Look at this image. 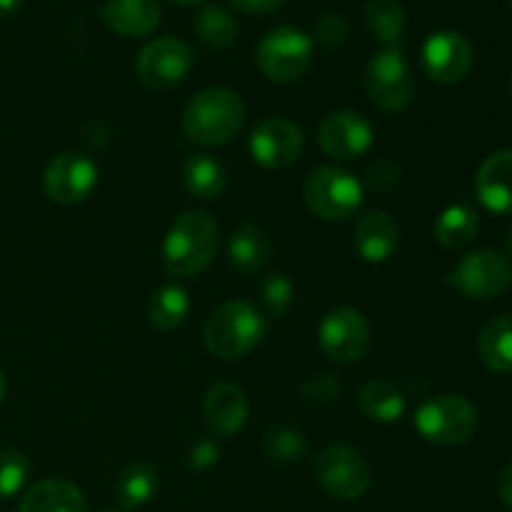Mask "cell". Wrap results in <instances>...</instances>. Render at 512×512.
Masks as SVG:
<instances>
[{"label": "cell", "mask_w": 512, "mask_h": 512, "mask_svg": "<svg viewBox=\"0 0 512 512\" xmlns=\"http://www.w3.org/2000/svg\"><path fill=\"white\" fill-rule=\"evenodd\" d=\"M218 250V223L205 210H185L173 220L163 243L165 270L173 278L200 275Z\"/></svg>", "instance_id": "cell-1"}, {"label": "cell", "mask_w": 512, "mask_h": 512, "mask_svg": "<svg viewBox=\"0 0 512 512\" xmlns=\"http://www.w3.org/2000/svg\"><path fill=\"white\" fill-rule=\"evenodd\" d=\"M245 123V103L230 88H205L185 105L183 130L193 143L218 148L230 143Z\"/></svg>", "instance_id": "cell-2"}, {"label": "cell", "mask_w": 512, "mask_h": 512, "mask_svg": "<svg viewBox=\"0 0 512 512\" xmlns=\"http://www.w3.org/2000/svg\"><path fill=\"white\" fill-rule=\"evenodd\" d=\"M268 333V320L248 300H228L213 310L205 323V348L218 358H240L260 345Z\"/></svg>", "instance_id": "cell-3"}, {"label": "cell", "mask_w": 512, "mask_h": 512, "mask_svg": "<svg viewBox=\"0 0 512 512\" xmlns=\"http://www.w3.org/2000/svg\"><path fill=\"white\" fill-rule=\"evenodd\" d=\"M313 38L295 25H278L263 35L255 50L260 73L273 83H295L313 65Z\"/></svg>", "instance_id": "cell-4"}, {"label": "cell", "mask_w": 512, "mask_h": 512, "mask_svg": "<svg viewBox=\"0 0 512 512\" xmlns=\"http://www.w3.org/2000/svg\"><path fill=\"white\" fill-rule=\"evenodd\" d=\"M420 438L440 448L468 443L478 430V410L463 395H435L415 413Z\"/></svg>", "instance_id": "cell-5"}, {"label": "cell", "mask_w": 512, "mask_h": 512, "mask_svg": "<svg viewBox=\"0 0 512 512\" xmlns=\"http://www.w3.org/2000/svg\"><path fill=\"white\" fill-rule=\"evenodd\" d=\"M445 283L460 295L478 303H490L505 295L512 285V260L493 248H480L460 258Z\"/></svg>", "instance_id": "cell-6"}, {"label": "cell", "mask_w": 512, "mask_h": 512, "mask_svg": "<svg viewBox=\"0 0 512 512\" xmlns=\"http://www.w3.org/2000/svg\"><path fill=\"white\" fill-rule=\"evenodd\" d=\"M363 83L373 105L388 113L405 110L418 93L415 75L400 48H383L375 53L365 65Z\"/></svg>", "instance_id": "cell-7"}, {"label": "cell", "mask_w": 512, "mask_h": 512, "mask_svg": "<svg viewBox=\"0 0 512 512\" xmlns=\"http://www.w3.org/2000/svg\"><path fill=\"white\" fill-rule=\"evenodd\" d=\"M305 203L318 218L340 223L353 218L365 198V188L355 175L340 168H318L305 180Z\"/></svg>", "instance_id": "cell-8"}, {"label": "cell", "mask_w": 512, "mask_h": 512, "mask_svg": "<svg viewBox=\"0 0 512 512\" xmlns=\"http://www.w3.org/2000/svg\"><path fill=\"white\" fill-rule=\"evenodd\" d=\"M315 478L333 498L358 500L368 493L373 473L360 450L350 445H330L315 458Z\"/></svg>", "instance_id": "cell-9"}, {"label": "cell", "mask_w": 512, "mask_h": 512, "mask_svg": "<svg viewBox=\"0 0 512 512\" xmlns=\"http://www.w3.org/2000/svg\"><path fill=\"white\" fill-rule=\"evenodd\" d=\"M195 63V53L185 40L180 38H155L138 53L135 73L138 80L150 90H168L188 78Z\"/></svg>", "instance_id": "cell-10"}, {"label": "cell", "mask_w": 512, "mask_h": 512, "mask_svg": "<svg viewBox=\"0 0 512 512\" xmlns=\"http://www.w3.org/2000/svg\"><path fill=\"white\" fill-rule=\"evenodd\" d=\"M318 340L323 353L335 363H358L370 345V328L363 313L348 305L328 310L318 330Z\"/></svg>", "instance_id": "cell-11"}, {"label": "cell", "mask_w": 512, "mask_h": 512, "mask_svg": "<svg viewBox=\"0 0 512 512\" xmlns=\"http://www.w3.org/2000/svg\"><path fill=\"white\" fill-rule=\"evenodd\" d=\"M318 143L333 160L353 163L370 153L375 143V128L363 113L355 110H335L323 118L318 128Z\"/></svg>", "instance_id": "cell-12"}, {"label": "cell", "mask_w": 512, "mask_h": 512, "mask_svg": "<svg viewBox=\"0 0 512 512\" xmlns=\"http://www.w3.org/2000/svg\"><path fill=\"white\" fill-rule=\"evenodd\" d=\"M43 188L53 203L78 205L98 188V165L83 153H60L48 163Z\"/></svg>", "instance_id": "cell-13"}, {"label": "cell", "mask_w": 512, "mask_h": 512, "mask_svg": "<svg viewBox=\"0 0 512 512\" xmlns=\"http://www.w3.org/2000/svg\"><path fill=\"white\" fill-rule=\"evenodd\" d=\"M473 45L458 30L433 33L423 45V70L430 80L443 85L460 83L473 68Z\"/></svg>", "instance_id": "cell-14"}, {"label": "cell", "mask_w": 512, "mask_h": 512, "mask_svg": "<svg viewBox=\"0 0 512 512\" xmlns=\"http://www.w3.org/2000/svg\"><path fill=\"white\" fill-rule=\"evenodd\" d=\"M303 148V130L285 118H265L250 135V155L255 163L270 170H283L298 163Z\"/></svg>", "instance_id": "cell-15"}, {"label": "cell", "mask_w": 512, "mask_h": 512, "mask_svg": "<svg viewBox=\"0 0 512 512\" xmlns=\"http://www.w3.org/2000/svg\"><path fill=\"white\" fill-rule=\"evenodd\" d=\"M355 250L365 263H385L395 255L400 245V225L385 210H373L355 223Z\"/></svg>", "instance_id": "cell-16"}, {"label": "cell", "mask_w": 512, "mask_h": 512, "mask_svg": "<svg viewBox=\"0 0 512 512\" xmlns=\"http://www.w3.org/2000/svg\"><path fill=\"white\" fill-rule=\"evenodd\" d=\"M475 195L490 213H512V148L498 150L480 165L475 175Z\"/></svg>", "instance_id": "cell-17"}, {"label": "cell", "mask_w": 512, "mask_h": 512, "mask_svg": "<svg viewBox=\"0 0 512 512\" xmlns=\"http://www.w3.org/2000/svg\"><path fill=\"white\" fill-rule=\"evenodd\" d=\"M250 413L248 398H245L243 390L233 383H218L208 390L203 400V415L205 423L213 433L228 435L238 433L240 428L245 425Z\"/></svg>", "instance_id": "cell-18"}, {"label": "cell", "mask_w": 512, "mask_h": 512, "mask_svg": "<svg viewBox=\"0 0 512 512\" xmlns=\"http://www.w3.org/2000/svg\"><path fill=\"white\" fill-rule=\"evenodd\" d=\"M100 20L113 33L143 38L160 25V5L158 0H105L100 5Z\"/></svg>", "instance_id": "cell-19"}, {"label": "cell", "mask_w": 512, "mask_h": 512, "mask_svg": "<svg viewBox=\"0 0 512 512\" xmlns=\"http://www.w3.org/2000/svg\"><path fill=\"white\" fill-rule=\"evenodd\" d=\"M18 512H88L80 488L60 478L40 480L20 500Z\"/></svg>", "instance_id": "cell-20"}, {"label": "cell", "mask_w": 512, "mask_h": 512, "mask_svg": "<svg viewBox=\"0 0 512 512\" xmlns=\"http://www.w3.org/2000/svg\"><path fill=\"white\" fill-rule=\"evenodd\" d=\"M270 255H273V243L260 225L245 223L230 235L228 258L240 275L260 273L268 265Z\"/></svg>", "instance_id": "cell-21"}, {"label": "cell", "mask_w": 512, "mask_h": 512, "mask_svg": "<svg viewBox=\"0 0 512 512\" xmlns=\"http://www.w3.org/2000/svg\"><path fill=\"white\" fill-rule=\"evenodd\" d=\"M480 360L498 375H512V313L495 315L478 335Z\"/></svg>", "instance_id": "cell-22"}, {"label": "cell", "mask_w": 512, "mask_h": 512, "mask_svg": "<svg viewBox=\"0 0 512 512\" xmlns=\"http://www.w3.org/2000/svg\"><path fill=\"white\" fill-rule=\"evenodd\" d=\"M358 410L375 423H395L408 410L403 390L390 380H370L358 395Z\"/></svg>", "instance_id": "cell-23"}, {"label": "cell", "mask_w": 512, "mask_h": 512, "mask_svg": "<svg viewBox=\"0 0 512 512\" xmlns=\"http://www.w3.org/2000/svg\"><path fill=\"white\" fill-rule=\"evenodd\" d=\"M480 230V218L468 203H455L440 213L435 223V240L448 250H460L475 240Z\"/></svg>", "instance_id": "cell-24"}, {"label": "cell", "mask_w": 512, "mask_h": 512, "mask_svg": "<svg viewBox=\"0 0 512 512\" xmlns=\"http://www.w3.org/2000/svg\"><path fill=\"white\" fill-rule=\"evenodd\" d=\"M408 15L400 0H368L365 5V25L370 35L385 48H400Z\"/></svg>", "instance_id": "cell-25"}, {"label": "cell", "mask_w": 512, "mask_h": 512, "mask_svg": "<svg viewBox=\"0 0 512 512\" xmlns=\"http://www.w3.org/2000/svg\"><path fill=\"white\" fill-rule=\"evenodd\" d=\"M185 188L200 200H215L228 188V173L223 165L210 155H190L183 168Z\"/></svg>", "instance_id": "cell-26"}, {"label": "cell", "mask_w": 512, "mask_h": 512, "mask_svg": "<svg viewBox=\"0 0 512 512\" xmlns=\"http://www.w3.org/2000/svg\"><path fill=\"white\" fill-rule=\"evenodd\" d=\"M190 313V298L188 290L178 283H168L153 293L148 303V320L153 328L170 333V330L180 328Z\"/></svg>", "instance_id": "cell-27"}, {"label": "cell", "mask_w": 512, "mask_h": 512, "mask_svg": "<svg viewBox=\"0 0 512 512\" xmlns=\"http://www.w3.org/2000/svg\"><path fill=\"white\" fill-rule=\"evenodd\" d=\"M158 493V473L148 463H133L120 473L115 483V498L123 510H138Z\"/></svg>", "instance_id": "cell-28"}, {"label": "cell", "mask_w": 512, "mask_h": 512, "mask_svg": "<svg viewBox=\"0 0 512 512\" xmlns=\"http://www.w3.org/2000/svg\"><path fill=\"white\" fill-rule=\"evenodd\" d=\"M195 35L200 43L213 50H228L238 40V23L223 5H203L193 18Z\"/></svg>", "instance_id": "cell-29"}, {"label": "cell", "mask_w": 512, "mask_h": 512, "mask_svg": "<svg viewBox=\"0 0 512 512\" xmlns=\"http://www.w3.org/2000/svg\"><path fill=\"white\" fill-rule=\"evenodd\" d=\"M263 450L275 463H298L308 455V438L298 428L278 425V428L268 430L263 440Z\"/></svg>", "instance_id": "cell-30"}, {"label": "cell", "mask_w": 512, "mask_h": 512, "mask_svg": "<svg viewBox=\"0 0 512 512\" xmlns=\"http://www.w3.org/2000/svg\"><path fill=\"white\" fill-rule=\"evenodd\" d=\"M30 478V460L20 450L0 453V500H8L23 490Z\"/></svg>", "instance_id": "cell-31"}, {"label": "cell", "mask_w": 512, "mask_h": 512, "mask_svg": "<svg viewBox=\"0 0 512 512\" xmlns=\"http://www.w3.org/2000/svg\"><path fill=\"white\" fill-rule=\"evenodd\" d=\"M293 283L285 273H270L260 280V300L270 318H283L293 305Z\"/></svg>", "instance_id": "cell-32"}, {"label": "cell", "mask_w": 512, "mask_h": 512, "mask_svg": "<svg viewBox=\"0 0 512 512\" xmlns=\"http://www.w3.org/2000/svg\"><path fill=\"white\" fill-rule=\"evenodd\" d=\"M348 35H350L348 18L340 13H328L315 23L313 35H310V38H313V43H318L320 48L335 50L340 48V45H345Z\"/></svg>", "instance_id": "cell-33"}, {"label": "cell", "mask_w": 512, "mask_h": 512, "mask_svg": "<svg viewBox=\"0 0 512 512\" xmlns=\"http://www.w3.org/2000/svg\"><path fill=\"white\" fill-rule=\"evenodd\" d=\"M300 395L308 405H328L340 395V383L333 375H315L305 380Z\"/></svg>", "instance_id": "cell-34"}, {"label": "cell", "mask_w": 512, "mask_h": 512, "mask_svg": "<svg viewBox=\"0 0 512 512\" xmlns=\"http://www.w3.org/2000/svg\"><path fill=\"white\" fill-rule=\"evenodd\" d=\"M368 180L373 188L378 190H390L400 183V168L393 163V160H380L370 168Z\"/></svg>", "instance_id": "cell-35"}, {"label": "cell", "mask_w": 512, "mask_h": 512, "mask_svg": "<svg viewBox=\"0 0 512 512\" xmlns=\"http://www.w3.org/2000/svg\"><path fill=\"white\" fill-rule=\"evenodd\" d=\"M240 13H248V15H268L275 13V10L283 8L288 0H230Z\"/></svg>", "instance_id": "cell-36"}, {"label": "cell", "mask_w": 512, "mask_h": 512, "mask_svg": "<svg viewBox=\"0 0 512 512\" xmlns=\"http://www.w3.org/2000/svg\"><path fill=\"white\" fill-rule=\"evenodd\" d=\"M215 460H218V445L210 443V440L198 443L193 448V453H190V465H193V468H210Z\"/></svg>", "instance_id": "cell-37"}, {"label": "cell", "mask_w": 512, "mask_h": 512, "mask_svg": "<svg viewBox=\"0 0 512 512\" xmlns=\"http://www.w3.org/2000/svg\"><path fill=\"white\" fill-rule=\"evenodd\" d=\"M498 495L503 500V505L512 512V463L500 473L498 478Z\"/></svg>", "instance_id": "cell-38"}, {"label": "cell", "mask_w": 512, "mask_h": 512, "mask_svg": "<svg viewBox=\"0 0 512 512\" xmlns=\"http://www.w3.org/2000/svg\"><path fill=\"white\" fill-rule=\"evenodd\" d=\"M23 0H0V15H13Z\"/></svg>", "instance_id": "cell-39"}, {"label": "cell", "mask_w": 512, "mask_h": 512, "mask_svg": "<svg viewBox=\"0 0 512 512\" xmlns=\"http://www.w3.org/2000/svg\"><path fill=\"white\" fill-rule=\"evenodd\" d=\"M168 3H175V5H198V3H208V0H168Z\"/></svg>", "instance_id": "cell-40"}, {"label": "cell", "mask_w": 512, "mask_h": 512, "mask_svg": "<svg viewBox=\"0 0 512 512\" xmlns=\"http://www.w3.org/2000/svg\"><path fill=\"white\" fill-rule=\"evenodd\" d=\"M3 398H5V375L3 370H0V403H3Z\"/></svg>", "instance_id": "cell-41"}, {"label": "cell", "mask_w": 512, "mask_h": 512, "mask_svg": "<svg viewBox=\"0 0 512 512\" xmlns=\"http://www.w3.org/2000/svg\"><path fill=\"white\" fill-rule=\"evenodd\" d=\"M508 250H510V258H512V230H510V238H508Z\"/></svg>", "instance_id": "cell-42"}, {"label": "cell", "mask_w": 512, "mask_h": 512, "mask_svg": "<svg viewBox=\"0 0 512 512\" xmlns=\"http://www.w3.org/2000/svg\"><path fill=\"white\" fill-rule=\"evenodd\" d=\"M105 512H120V510H105Z\"/></svg>", "instance_id": "cell-43"}, {"label": "cell", "mask_w": 512, "mask_h": 512, "mask_svg": "<svg viewBox=\"0 0 512 512\" xmlns=\"http://www.w3.org/2000/svg\"><path fill=\"white\" fill-rule=\"evenodd\" d=\"M510 88H512V80H510Z\"/></svg>", "instance_id": "cell-44"}]
</instances>
